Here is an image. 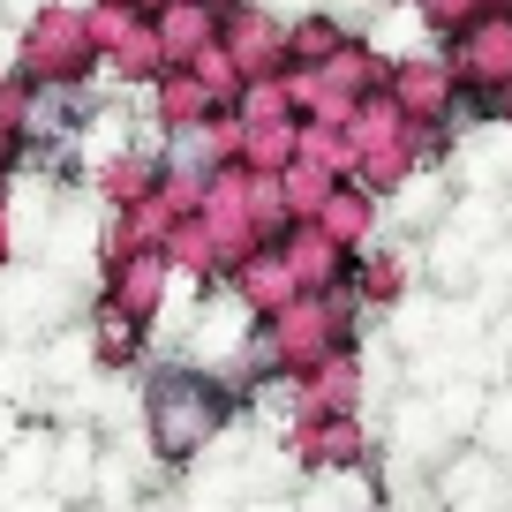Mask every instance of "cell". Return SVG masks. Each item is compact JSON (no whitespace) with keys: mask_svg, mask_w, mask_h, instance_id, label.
I'll return each instance as SVG.
<instances>
[{"mask_svg":"<svg viewBox=\"0 0 512 512\" xmlns=\"http://www.w3.org/2000/svg\"><path fill=\"white\" fill-rule=\"evenodd\" d=\"M211 422H219V400H189V407H181L174 384L159 392V445H166V452H181V445H196V437H211Z\"/></svg>","mask_w":512,"mask_h":512,"instance_id":"obj_1","label":"cell"},{"mask_svg":"<svg viewBox=\"0 0 512 512\" xmlns=\"http://www.w3.org/2000/svg\"><path fill=\"white\" fill-rule=\"evenodd\" d=\"M68 121V98L61 91H38L31 98V136H46V128H61Z\"/></svg>","mask_w":512,"mask_h":512,"instance_id":"obj_2","label":"cell"}]
</instances>
